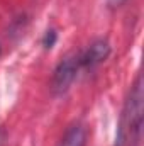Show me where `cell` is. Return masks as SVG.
<instances>
[{
	"label": "cell",
	"mask_w": 144,
	"mask_h": 146,
	"mask_svg": "<svg viewBox=\"0 0 144 146\" xmlns=\"http://www.w3.org/2000/svg\"><path fill=\"white\" fill-rule=\"evenodd\" d=\"M143 110H144V88L143 76L137 75L132 83L120 114L115 145L114 146H139L143 131Z\"/></svg>",
	"instance_id": "cell-1"
},
{
	"label": "cell",
	"mask_w": 144,
	"mask_h": 146,
	"mask_svg": "<svg viewBox=\"0 0 144 146\" xmlns=\"http://www.w3.org/2000/svg\"><path fill=\"white\" fill-rule=\"evenodd\" d=\"M80 54H71L66 56L59 65L56 66L54 75H53V92L56 95H63L70 90L73 82L76 80V75L80 72Z\"/></svg>",
	"instance_id": "cell-2"
},
{
	"label": "cell",
	"mask_w": 144,
	"mask_h": 146,
	"mask_svg": "<svg viewBox=\"0 0 144 146\" xmlns=\"http://www.w3.org/2000/svg\"><path fill=\"white\" fill-rule=\"evenodd\" d=\"M110 42L107 39H95L81 54H80V66L81 68H95L102 65L110 56Z\"/></svg>",
	"instance_id": "cell-3"
},
{
	"label": "cell",
	"mask_w": 144,
	"mask_h": 146,
	"mask_svg": "<svg viewBox=\"0 0 144 146\" xmlns=\"http://www.w3.org/2000/svg\"><path fill=\"white\" fill-rule=\"evenodd\" d=\"M58 146H87V127L80 122L70 126Z\"/></svg>",
	"instance_id": "cell-4"
},
{
	"label": "cell",
	"mask_w": 144,
	"mask_h": 146,
	"mask_svg": "<svg viewBox=\"0 0 144 146\" xmlns=\"http://www.w3.org/2000/svg\"><path fill=\"white\" fill-rule=\"evenodd\" d=\"M56 41H58V33H56L54 29H48V31L44 33V37H42V46H44L46 49H51V48L56 44Z\"/></svg>",
	"instance_id": "cell-5"
},
{
	"label": "cell",
	"mask_w": 144,
	"mask_h": 146,
	"mask_svg": "<svg viewBox=\"0 0 144 146\" xmlns=\"http://www.w3.org/2000/svg\"><path fill=\"white\" fill-rule=\"evenodd\" d=\"M126 2H127V0H107V3H108L110 9H119V7H122Z\"/></svg>",
	"instance_id": "cell-6"
},
{
	"label": "cell",
	"mask_w": 144,
	"mask_h": 146,
	"mask_svg": "<svg viewBox=\"0 0 144 146\" xmlns=\"http://www.w3.org/2000/svg\"><path fill=\"white\" fill-rule=\"evenodd\" d=\"M3 136H5V134H3V129L0 127V145H2V141H3Z\"/></svg>",
	"instance_id": "cell-7"
}]
</instances>
